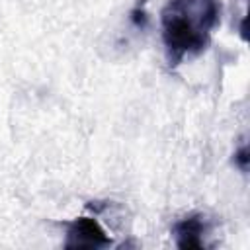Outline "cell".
<instances>
[{"label":"cell","mask_w":250,"mask_h":250,"mask_svg":"<svg viewBox=\"0 0 250 250\" xmlns=\"http://www.w3.org/2000/svg\"><path fill=\"white\" fill-rule=\"evenodd\" d=\"M236 160H238V164H240V168L242 170H246V146H242L240 150H238V154H236Z\"/></svg>","instance_id":"277c9868"},{"label":"cell","mask_w":250,"mask_h":250,"mask_svg":"<svg viewBox=\"0 0 250 250\" xmlns=\"http://www.w3.org/2000/svg\"><path fill=\"white\" fill-rule=\"evenodd\" d=\"M111 240L102 229V225L92 217H78L68 223L66 230V248H102L109 246Z\"/></svg>","instance_id":"7a4b0ae2"},{"label":"cell","mask_w":250,"mask_h":250,"mask_svg":"<svg viewBox=\"0 0 250 250\" xmlns=\"http://www.w3.org/2000/svg\"><path fill=\"white\" fill-rule=\"evenodd\" d=\"M205 217L193 213L184 217L180 223H176L174 227V234H176V244L180 248H203V234H205Z\"/></svg>","instance_id":"3957f363"},{"label":"cell","mask_w":250,"mask_h":250,"mask_svg":"<svg viewBox=\"0 0 250 250\" xmlns=\"http://www.w3.org/2000/svg\"><path fill=\"white\" fill-rule=\"evenodd\" d=\"M217 21V0H168L162 10V41L170 64L201 53Z\"/></svg>","instance_id":"6da1fadb"}]
</instances>
